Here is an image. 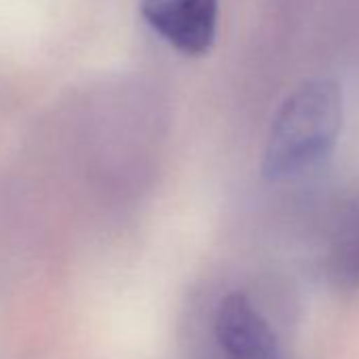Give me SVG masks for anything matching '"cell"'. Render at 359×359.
Listing matches in <instances>:
<instances>
[{
  "label": "cell",
  "instance_id": "obj_1",
  "mask_svg": "<svg viewBox=\"0 0 359 359\" xmlns=\"http://www.w3.org/2000/svg\"><path fill=\"white\" fill-rule=\"evenodd\" d=\"M342 129V93L334 81L300 85L279 108L264 148L262 171L271 180L296 175L323 161Z\"/></svg>",
  "mask_w": 359,
  "mask_h": 359
},
{
  "label": "cell",
  "instance_id": "obj_2",
  "mask_svg": "<svg viewBox=\"0 0 359 359\" xmlns=\"http://www.w3.org/2000/svg\"><path fill=\"white\" fill-rule=\"evenodd\" d=\"M144 22L184 55H203L218 32V0H142Z\"/></svg>",
  "mask_w": 359,
  "mask_h": 359
},
{
  "label": "cell",
  "instance_id": "obj_3",
  "mask_svg": "<svg viewBox=\"0 0 359 359\" xmlns=\"http://www.w3.org/2000/svg\"><path fill=\"white\" fill-rule=\"evenodd\" d=\"M216 338L229 359H281L275 332L243 294H231L220 302Z\"/></svg>",
  "mask_w": 359,
  "mask_h": 359
},
{
  "label": "cell",
  "instance_id": "obj_4",
  "mask_svg": "<svg viewBox=\"0 0 359 359\" xmlns=\"http://www.w3.org/2000/svg\"><path fill=\"white\" fill-rule=\"evenodd\" d=\"M325 269L336 287H359V197L346 203L334 226Z\"/></svg>",
  "mask_w": 359,
  "mask_h": 359
}]
</instances>
